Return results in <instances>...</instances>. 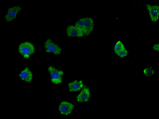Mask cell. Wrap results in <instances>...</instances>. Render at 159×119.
<instances>
[{"instance_id":"9a60e30c","label":"cell","mask_w":159,"mask_h":119,"mask_svg":"<svg viewBox=\"0 0 159 119\" xmlns=\"http://www.w3.org/2000/svg\"><path fill=\"white\" fill-rule=\"evenodd\" d=\"M159 45L155 44L153 46V48L154 50L159 51Z\"/></svg>"},{"instance_id":"8fae6325","label":"cell","mask_w":159,"mask_h":119,"mask_svg":"<svg viewBox=\"0 0 159 119\" xmlns=\"http://www.w3.org/2000/svg\"><path fill=\"white\" fill-rule=\"evenodd\" d=\"M19 75L22 80L28 82H30L32 78V72L27 67L21 71Z\"/></svg>"},{"instance_id":"5bb4252c","label":"cell","mask_w":159,"mask_h":119,"mask_svg":"<svg viewBox=\"0 0 159 119\" xmlns=\"http://www.w3.org/2000/svg\"><path fill=\"white\" fill-rule=\"evenodd\" d=\"M115 53L121 57L127 56L128 54L127 51L125 49L117 52Z\"/></svg>"},{"instance_id":"4fadbf2b","label":"cell","mask_w":159,"mask_h":119,"mask_svg":"<svg viewBox=\"0 0 159 119\" xmlns=\"http://www.w3.org/2000/svg\"><path fill=\"white\" fill-rule=\"evenodd\" d=\"M143 72L145 75L148 77L153 75L154 73V70L151 67L145 68L143 70Z\"/></svg>"},{"instance_id":"6da1fadb","label":"cell","mask_w":159,"mask_h":119,"mask_svg":"<svg viewBox=\"0 0 159 119\" xmlns=\"http://www.w3.org/2000/svg\"><path fill=\"white\" fill-rule=\"evenodd\" d=\"M94 26L93 20L88 17L80 19L75 24V26L80 29L84 34L87 36L89 35L92 30Z\"/></svg>"},{"instance_id":"7c38bea8","label":"cell","mask_w":159,"mask_h":119,"mask_svg":"<svg viewBox=\"0 0 159 119\" xmlns=\"http://www.w3.org/2000/svg\"><path fill=\"white\" fill-rule=\"evenodd\" d=\"M125 49L122 42L120 41H118L115 44L114 49L115 53Z\"/></svg>"},{"instance_id":"277c9868","label":"cell","mask_w":159,"mask_h":119,"mask_svg":"<svg viewBox=\"0 0 159 119\" xmlns=\"http://www.w3.org/2000/svg\"><path fill=\"white\" fill-rule=\"evenodd\" d=\"M44 46L47 52L52 53L55 55L59 54L61 51L60 47L51 39H48L45 42Z\"/></svg>"},{"instance_id":"ba28073f","label":"cell","mask_w":159,"mask_h":119,"mask_svg":"<svg viewBox=\"0 0 159 119\" xmlns=\"http://www.w3.org/2000/svg\"><path fill=\"white\" fill-rule=\"evenodd\" d=\"M66 32L68 35L69 37H81L84 34L79 28L75 26L70 25L67 28Z\"/></svg>"},{"instance_id":"7a4b0ae2","label":"cell","mask_w":159,"mask_h":119,"mask_svg":"<svg viewBox=\"0 0 159 119\" xmlns=\"http://www.w3.org/2000/svg\"><path fill=\"white\" fill-rule=\"evenodd\" d=\"M19 51L25 58H28L34 52L33 46L31 43L26 42L21 43L19 46Z\"/></svg>"},{"instance_id":"9c48e42d","label":"cell","mask_w":159,"mask_h":119,"mask_svg":"<svg viewBox=\"0 0 159 119\" xmlns=\"http://www.w3.org/2000/svg\"><path fill=\"white\" fill-rule=\"evenodd\" d=\"M89 89L87 88H83L80 93L76 97L77 101L80 102H86L88 101L90 97Z\"/></svg>"},{"instance_id":"52a82bcc","label":"cell","mask_w":159,"mask_h":119,"mask_svg":"<svg viewBox=\"0 0 159 119\" xmlns=\"http://www.w3.org/2000/svg\"><path fill=\"white\" fill-rule=\"evenodd\" d=\"M21 10V8L18 6H15L9 8L5 16V18L7 21H12L15 18L17 14Z\"/></svg>"},{"instance_id":"3957f363","label":"cell","mask_w":159,"mask_h":119,"mask_svg":"<svg viewBox=\"0 0 159 119\" xmlns=\"http://www.w3.org/2000/svg\"><path fill=\"white\" fill-rule=\"evenodd\" d=\"M50 75L51 81L55 84L61 83L62 81V76L63 74V71L57 69L52 66L48 68Z\"/></svg>"},{"instance_id":"30bf717a","label":"cell","mask_w":159,"mask_h":119,"mask_svg":"<svg viewBox=\"0 0 159 119\" xmlns=\"http://www.w3.org/2000/svg\"><path fill=\"white\" fill-rule=\"evenodd\" d=\"M83 85L81 80H75L68 84L70 92L77 91L80 90L83 87Z\"/></svg>"},{"instance_id":"8992f818","label":"cell","mask_w":159,"mask_h":119,"mask_svg":"<svg viewBox=\"0 0 159 119\" xmlns=\"http://www.w3.org/2000/svg\"><path fill=\"white\" fill-rule=\"evenodd\" d=\"M74 106V105L71 103L63 101L60 103L59 110L61 114L68 115L71 113Z\"/></svg>"},{"instance_id":"5b68a950","label":"cell","mask_w":159,"mask_h":119,"mask_svg":"<svg viewBox=\"0 0 159 119\" xmlns=\"http://www.w3.org/2000/svg\"><path fill=\"white\" fill-rule=\"evenodd\" d=\"M147 8L148 10L151 20L156 22L157 21L159 16V6L158 5H151L148 4H146Z\"/></svg>"}]
</instances>
